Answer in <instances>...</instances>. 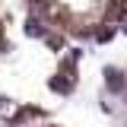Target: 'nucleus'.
I'll return each mask as SVG.
<instances>
[{"instance_id": "nucleus-1", "label": "nucleus", "mask_w": 127, "mask_h": 127, "mask_svg": "<svg viewBox=\"0 0 127 127\" xmlns=\"http://www.w3.org/2000/svg\"><path fill=\"white\" fill-rule=\"evenodd\" d=\"M26 16L48 38L105 41L127 22V0H22Z\"/></svg>"}, {"instance_id": "nucleus-2", "label": "nucleus", "mask_w": 127, "mask_h": 127, "mask_svg": "<svg viewBox=\"0 0 127 127\" xmlns=\"http://www.w3.org/2000/svg\"><path fill=\"white\" fill-rule=\"evenodd\" d=\"M29 127H64V124H29Z\"/></svg>"}, {"instance_id": "nucleus-3", "label": "nucleus", "mask_w": 127, "mask_h": 127, "mask_svg": "<svg viewBox=\"0 0 127 127\" xmlns=\"http://www.w3.org/2000/svg\"><path fill=\"white\" fill-rule=\"evenodd\" d=\"M0 6H3V0H0Z\"/></svg>"}]
</instances>
